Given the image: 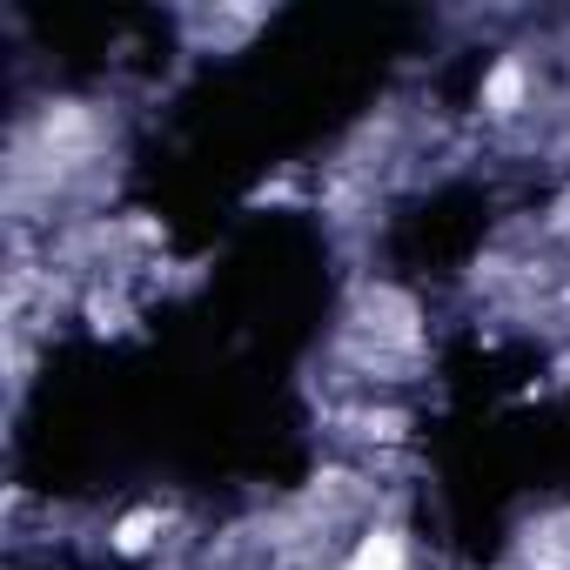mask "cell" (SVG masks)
<instances>
[{"instance_id":"1","label":"cell","mask_w":570,"mask_h":570,"mask_svg":"<svg viewBox=\"0 0 570 570\" xmlns=\"http://www.w3.org/2000/svg\"><path fill=\"white\" fill-rule=\"evenodd\" d=\"M350 570H403V537H396V530H376V537L356 550Z\"/></svg>"},{"instance_id":"2","label":"cell","mask_w":570,"mask_h":570,"mask_svg":"<svg viewBox=\"0 0 570 570\" xmlns=\"http://www.w3.org/2000/svg\"><path fill=\"white\" fill-rule=\"evenodd\" d=\"M517 88H523V75H517V68H497V75H490V108H510Z\"/></svg>"},{"instance_id":"3","label":"cell","mask_w":570,"mask_h":570,"mask_svg":"<svg viewBox=\"0 0 570 570\" xmlns=\"http://www.w3.org/2000/svg\"><path fill=\"white\" fill-rule=\"evenodd\" d=\"M148 530H155V517L141 510V517H128V523H121V537H115V543H121V550H141V543H148Z\"/></svg>"}]
</instances>
